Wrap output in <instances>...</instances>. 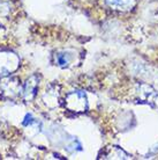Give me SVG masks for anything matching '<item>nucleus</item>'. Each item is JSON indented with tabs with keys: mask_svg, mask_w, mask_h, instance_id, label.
Listing matches in <instances>:
<instances>
[{
	"mask_svg": "<svg viewBox=\"0 0 158 160\" xmlns=\"http://www.w3.org/2000/svg\"><path fill=\"white\" fill-rule=\"evenodd\" d=\"M58 63H59L60 65H67L68 60L66 59L63 55H59V56H58Z\"/></svg>",
	"mask_w": 158,
	"mask_h": 160,
	"instance_id": "1",
	"label": "nucleus"
},
{
	"mask_svg": "<svg viewBox=\"0 0 158 160\" xmlns=\"http://www.w3.org/2000/svg\"><path fill=\"white\" fill-rule=\"evenodd\" d=\"M32 123V116L30 114H27V116L23 121V125H28V124H31Z\"/></svg>",
	"mask_w": 158,
	"mask_h": 160,
	"instance_id": "2",
	"label": "nucleus"
}]
</instances>
